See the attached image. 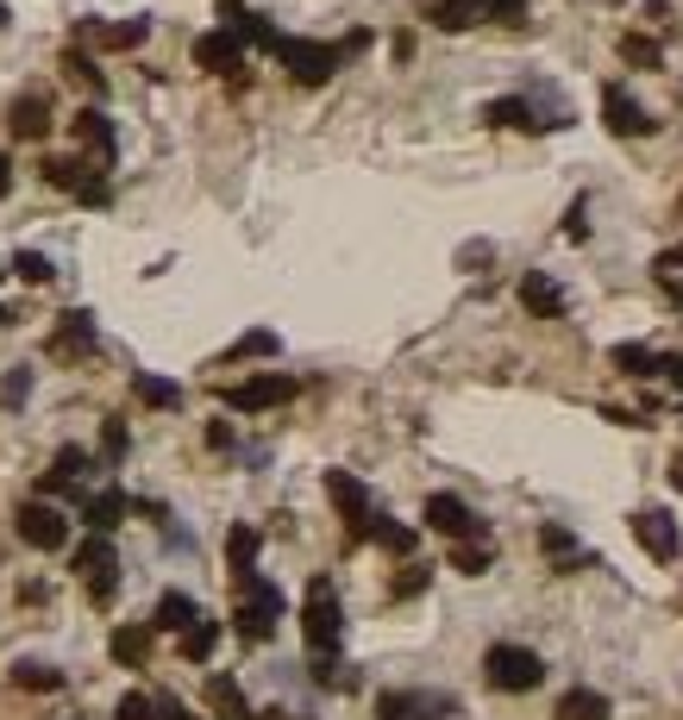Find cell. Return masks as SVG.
I'll list each match as a JSON object with an SVG mask.
<instances>
[{"label":"cell","mask_w":683,"mask_h":720,"mask_svg":"<svg viewBox=\"0 0 683 720\" xmlns=\"http://www.w3.org/2000/svg\"><path fill=\"white\" fill-rule=\"evenodd\" d=\"M301 640H308L313 658H339V640H345V608L332 595L327 577H313L308 595H301Z\"/></svg>","instance_id":"cell-1"},{"label":"cell","mask_w":683,"mask_h":720,"mask_svg":"<svg viewBox=\"0 0 683 720\" xmlns=\"http://www.w3.org/2000/svg\"><path fill=\"white\" fill-rule=\"evenodd\" d=\"M483 677L489 689H502V696H527L546 683V658L533 652V645H514V640H495L483 652Z\"/></svg>","instance_id":"cell-2"},{"label":"cell","mask_w":683,"mask_h":720,"mask_svg":"<svg viewBox=\"0 0 683 720\" xmlns=\"http://www.w3.org/2000/svg\"><path fill=\"white\" fill-rule=\"evenodd\" d=\"M282 69H289L301 88H320V82H332L339 76V44H313V39H276V51H270Z\"/></svg>","instance_id":"cell-3"},{"label":"cell","mask_w":683,"mask_h":720,"mask_svg":"<svg viewBox=\"0 0 683 720\" xmlns=\"http://www.w3.org/2000/svg\"><path fill=\"white\" fill-rule=\"evenodd\" d=\"M276 621H282V589L264 583V577H245V602H238V614H233L238 640L264 645L276 633Z\"/></svg>","instance_id":"cell-4"},{"label":"cell","mask_w":683,"mask_h":720,"mask_svg":"<svg viewBox=\"0 0 683 720\" xmlns=\"http://www.w3.org/2000/svg\"><path fill=\"white\" fill-rule=\"evenodd\" d=\"M301 395V383L295 376H245V383H233V389H220V401L233 413H264V408H282V401H295Z\"/></svg>","instance_id":"cell-5"},{"label":"cell","mask_w":683,"mask_h":720,"mask_svg":"<svg viewBox=\"0 0 683 720\" xmlns=\"http://www.w3.org/2000/svg\"><path fill=\"white\" fill-rule=\"evenodd\" d=\"M13 533H20L32 551H63L70 546V514L51 502H25L20 514H13Z\"/></svg>","instance_id":"cell-6"},{"label":"cell","mask_w":683,"mask_h":720,"mask_svg":"<svg viewBox=\"0 0 683 720\" xmlns=\"http://www.w3.org/2000/svg\"><path fill=\"white\" fill-rule=\"evenodd\" d=\"M327 502L339 507V520H345V533H352V539H364V533H371V488L357 483L352 470H327Z\"/></svg>","instance_id":"cell-7"},{"label":"cell","mask_w":683,"mask_h":720,"mask_svg":"<svg viewBox=\"0 0 683 720\" xmlns=\"http://www.w3.org/2000/svg\"><path fill=\"white\" fill-rule=\"evenodd\" d=\"M420 520H427L433 533H446V539H483V533H489V526L477 520V514H470L465 495H446V488H439V495H427Z\"/></svg>","instance_id":"cell-8"},{"label":"cell","mask_w":683,"mask_h":720,"mask_svg":"<svg viewBox=\"0 0 683 720\" xmlns=\"http://www.w3.org/2000/svg\"><path fill=\"white\" fill-rule=\"evenodd\" d=\"M633 539L645 546L652 565H677V551H683V533L664 507H640V514H633Z\"/></svg>","instance_id":"cell-9"},{"label":"cell","mask_w":683,"mask_h":720,"mask_svg":"<svg viewBox=\"0 0 683 720\" xmlns=\"http://www.w3.org/2000/svg\"><path fill=\"white\" fill-rule=\"evenodd\" d=\"M602 119H608V132H615V138H652V132H659V119L645 114L621 82H608V88H602Z\"/></svg>","instance_id":"cell-10"},{"label":"cell","mask_w":683,"mask_h":720,"mask_svg":"<svg viewBox=\"0 0 683 720\" xmlns=\"http://www.w3.org/2000/svg\"><path fill=\"white\" fill-rule=\"evenodd\" d=\"M100 345V332H95V313H57V332H51V357H88V351Z\"/></svg>","instance_id":"cell-11"},{"label":"cell","mask_w":683,"mask_h":720,"mask_svg":"<svg viewBox=\"0 0 683 720\" xmlns=\"http://www.w3.org/2000/svg\"><path fill=\"white\" fill-rule=\"evenodd\" d=\"M540 551L552 558V570H558V577H570L577 565H596V551L577 546V533H570V526H558V520L540 526Z\"/></svg>","instance_id":"cell-12"},{"label":"cell","mask_w":683,"mask_h":720,"mask_svg":"<svg viewBox=\"0 0 683 720\" xmlns=\"http://www.w3.org/2000/svg\"><path fill=\"white\" fill-rule=\"evenodd\" d=\"M521 308L533 313V320H565V289H558V282H552L546 270H527L521 276Z\"/></svg>","instance_id":"cell-13"},{"label":"cell","mask_w":683,"mask_h":720,"mask_svg":"<svg viewBox=\"0 0 683 720\" xmlns=\"http://www.w3.org/2000/svg\"><path fill=\"white\" fill-rule=\"evenodd\" d=\"M195 63L207 69V76H226V69L245 63V44H238L226 25H220V32H201V39H195Z\"/></svg>","instance_id":"cell-14"},{"label":"cell","mask_w":683,"mask_h":720,"mask_svg":"<svg viewBox=\"0 0 683 720\" xmlns=\"http://www.w3.org/2000/svg\"><path fill=\"white\" fill-rule=\"evenodd\" d=\"M483 119H489V126H502V132H552L546 119L533 114V100H527V95H502V100H489Z\"/></svg>","instance_id":"cell-15"},{"label":"cell","mask_w":683,"mask_h":720,"mask_svg":"<svg viewBox=\"0 0 683 720\" xmlns=\"http://www.w3.org/2000/svg\"><path fill=\"white\" fill-rule=\"evenodd\" d=\"M7 132L25 138V144H39V138L51 132V100H44V95H20L13 107H7Z\"/></svg>","instance_id":"cell-16"},{"label":"cell","mask_w":683,"mask_h":720,"mask_svg":"<svg viewBox=\"0 0 683 720\" xmlns=\"http://www.w3.org/2000/svg\"><path fill=\"white\" fill-rule=\"evenodd\" d=\"M257 551H264V533H257L252 520H233V526H226V565H233L238 583H245V577H257Z\"/></svg>","instance_id":"cell-17"},{"label":"cell","mask_w":683,"mask_h":720,"mask_svg":"<svg viewBox=\"0 0 683 720\" xmlns=\"http://www.w3.org/2000/svg\"><path fill=\"white\" fill-rule=\"evenodd\" d=\"M439 714H451V701H427L414 689H389L376 701V720H439Z\"/></svg>","instance_id":"cell-18"},{"label":"cell","mask_w":683,"mask_h":720,"mask_svg":"<svg viewBox=\"0 0 683 720\" xmlns=\"http://www.w3.org/2000/svg\"><path fill=\"white\" fill-rule=\"evenodd\" d=\"M201 621V608H195V595H182V589H170V595H157V608H151V633H182V626H195Z\"/></svg>","instance_id":"cell-19"},{"label":"cell","mask_w":683,"mask_h":720,"mask_svg":"<svg viewBox=\"0 0 683 720\" xmlns=\"http://www.w3.org/2000/svg\"><path fill=\"white\" fill-rule=\"evenodd\" d=\"M552 720H615V701L602 689H565L558 708H552Z\"/></svg>","instance_id":"cell-20"},{"label":"cell","mask_w":683,"mask_h":720,"mask_svg":"<svg viewBox=\"0 0 683 720\" xmlns=\"http://www.w3.org/2000/svg\"><path fill=\"white\" fill-rule=\"evenodd\" d=\"M88 464H95V458H88L82 445H63L57 458H51V470H44V495H63V488H76L82 476H88Z\"/></svg>","instance_id":"cell-21"},{"label":"cell","mask_w":683,"mask_h":720,"mask_svg":"<svg viewBox=\"0 0 683 720\" xmlns=\"http://www.w3.org/2000/svg\"><path fill=\"white\" fill-rule=\"evenodd\" d=\"M151 626L138 621V626H119L114 640H107V652H114V664H126V670H145V658H151Z\"/></svg>","instance_id":"cell-22"},{"label":"cell","mask_w":683,"mask_h":720,"mask_svg":"<svg viewBox=\"0 0 683 720\" xmlns=\"http://www.w3.org/2000/svg\"><path fill=\"white\" fill-rule=\"evenodd\" d=\"M76 577H119V558H114V539L107 533H95V539H82L76 546Z\"/></svg>","instance_id":"cell-23"},{"label":"cell","mask_w":683,"mask_h":720,"mask_svg":"<svg viewBox=\"0 0 683 720\" xmlns=\"http://www.w3.org/2000/svg\"><path fill=\"white\" fill-rule=\"evenodd\" d=\"M126 488H100V495H88V502H82V520L95 526V533H114L119 520H126Z\"/></svg>","instance_id":"cell-24"},{"label":"cell","mask_w":683,"mask_h":720,"mask_svg":"<svg viewBox=\"0 0 683 720\" xmlns=\"http://www.w3.org/2000/svg\"><path fill=\"white\" fill-rule=\"evenodd\" d=\"M70 126H76V138H82V144H88V151L100 157V163L114 157V119L100 114V107H82V114L70 119Z\"/></svg>","instance_id":"cell-25"},{"label":"cell","mask_w":683,"mask_h":720,"mask_svg":"<svg viewBox=\"0 0 683 720\" xmlns=\"http://www.w3.org/2000/svg\"><path fill=\"white\" fill-rule=\"evenodd\" d=\"M88 39H100L107 51H138L151 39V20H119V25H88Z\"/></svg>","instance_id":"cell-26"},{"label":"cell","mask_w":683,"mask_h":720,"mask_svg":"<svg viewBox=\"0 0 683 720\" xmlns=\"http://www.w3.org/2000/svg\"><path fill=\"white\" fill-rule=\"evenodd\" d=\"M177 645H182V658H189V664H207V658H214V645H220V621H195V626H182Z\"/></svg>","instance_id":"cell-27"},{"label":"cell","mask_w":683,"mask_h":720,"mask_svg":"<svg viewBox=\"0 0 683 720\" xmlns=\"http://www.w3.org/2000/svg\"><path fill=\"white\" fill-rule=\"evenodd\" d=\"M207 701H214V714H226V720H252V708H245V689H238L233 677H207Z\"/></svg>","instance_id":"cell-28"},{"label":"cell","mask_w":683,"mask_h":720,"mask_svg":"<svg viewBox=\"0 0 683 720\" xmlns=\"http://www.w3.org/2000/svg\"><path fill=\"white\" fill-rule=\"evenodd\" d=\"M364 539H376V546L395 551V558H408V551H414V526L389 520V514H371V533H364Z\"/></svg>","instance_id":"cell-29"},{"label":"cell","mask_w":683,"mask_h":720,"mask_svg":"<svg viewBox=\"0 0 683 720\" xmlns=\"http://www.w3.org/2000/svg\"><path fill=\"white\" fill-rule=\"evenodd\" d=\"M427 20L439 25V32H465V25H477V0H433Z\"/></svg>","instance_id":"cell-30"},{"label":"cell","mask_w":683,"mask_h":720,"mask_svg":"<svg viewBox=\"0 0 683 720\" xmlns=\"http://www.w3.org/2000/svg\"><path fill=\"white\" fill-rule=\"evenodd\" d=\"M132 395L145 401V408H182V389H177V383H163V376H145V370L132 376Z\"/></svg>","instance_id":"cell-31"},{"label":"cell","mask_w":683,"mask_h":720,"mask_svg":"<svg viewBox=\"0 0 683 720\" xmlns=\"http://www.w3.org/2000/svg\"><path fill=\"white\" fill-rule=\"evenodd\" d=\"M608 364L621 376H659V351H645V345H615L608 351Z\"/></svg>","instance_id":"cell-32"},{"label":"cell","mask_w":683,"mask_h":720,"mask_svg":"<svg viewBox=\"0 0 683 720\" xmlns=\"http://www.w3.org/2000/svg\"><path fill=\"white\" fill-rule=\"evenodd\" d=\"M44 182L63 189V195H76L82 182H88V163H82V157H51V163H44Z\"/></svg>","instance_id":"cell-33"},{"label":"cell","mask_w":683,"mask_h":720,"mask_svg":"<svg viewBox=\"0 0 683 720\" xmlns=\"http://www.w3.org/2000/svg\"><path fill=\"white\" fill-rule=\"evenodd\" d=\"M489 565H495V551H489L483 539H458V546H451V570H465V577H483Z\"/></svg>","instance_id":"cell-34"},{"label":"cell","mask_w":683,"mask_h":720,"mask_svg":"<svg viewBox=\"0 0 683 720\" xmlns=\"http://www.w3.org/2000/svg\"><path fill=\"white\" fill-rule=\"evenodd\" d=\"M13 683H20V689H39V696H51V689H63V670H51V664H39V658H25V664H13Z\"/></svg>","instance_id":"cell-35"},{"label":"cell","mask_w":683,"mask_h":720,"mask_svg":"<svg viewBox=\"0 0 683 720\" xmlns=\"http://www.w3.org/2000/svg\"><path fill=\"white\" fill-rule=\"evenodd\" d=\"M276 351H282V338H276V332H245V338H238L233 351H226V364H245V357H276Z\"/></svg>","instance_id":"cell-36"},{"label":"cell","mask_w":683,"mask_h":720,"mask_svg":"<svg viewBox=\"0 0 683 720\" xmlns=\"http://www.w3.org/2000/svg\"><path fill=\"white\" fill-rule=\"evenodd\" d=\"M126 445H132L126 420H119V413H107V420H100V458H107V464H119V458H126Z\"/></svg>","instance_id":"cell-37"},{"label":"cell","mask_w":683,"mask_h":720,"mask_svg":"<svg viewBox=\"0 0 683 720\" xmlns=\"http://www.w3.org/2000/svg\"><path fill=\"white\" fill-rule=\"evenodd\" d=\"M621 57H627V63H640V69H659L664 51H659L652 39H645V32H621Z\"/></svg>","instance_id":"cell-38"},{"label":"cell","mask_w":683,"mask_h":720,"mask_svg":"<svg viewBox=\"0 0 683 720\" xmlns=\"http://www.w3.org/2000/svg\"><path fill=\"white\" fill-rule=\"evenodd\" d=\"M63 69H70V82H82V88H107V76H100L95 69V57H88V51H63Z\"/></svg>","instance_id":"cell-39"},{"label":"cell","mask_w":683,"mask_h":720,"mask_svg":"<svg viewBox=\"0 0 683 720\" xmlns=\"http://www.w3.org/2000/svg\"><path fill=\"white\" fill-rule=\"evenodd\" d=\"M13 276L39 289V282H51V276H57V270H51V257H44V251H20V257H13Z\"/></svg>","instance_id":"cell-40"},{"label":"cell","mask_w":683,"mask_h":720,"mask_svg":"<svg viewBox=\"0 0 683 720\" xmlns=\"http://www.w3.org/2000/svg\"><path fill=\"white\" fill-rule=\"evenodd\" d=\"M0 401H7V408H25V401H32V370H7V383H0Z\"/></svg>","instance_id":"cell-41"},{"label":"cell","mask_w":683,"mask_h":720,"mask_svg":"<svg viewBox=\"0 0 683 720\" xmlns=\"http://www.w3.org/2000/svg\"><path fill=\"white\" fill-rule=\"evenodd\" d=\"M114 720H157V696H119V708H114Z\"/></svg>","instance_id":"cell-42"},{"label":"cell","mask_w":683,"mask_h":720,"mask_svg":"<svg viewBox=\"0 0 683 720\" xmlns=\"http://www.w3.org/2000/svg\"><path fill=\"white\" fill-rule=\"evenodd\" d=\"M477 13H489V20H502V25H521L527 0H477Z\"/></svg>","instance_id":"cell-43"},{"label":"cell","mask_w":683,"mask_h":720,"mask_svg":"<svg viewBox=\"0 0 683 720\" xmlns=\"http://www.w3.org/2000/svg\"><path fill=\"white\" fill-rule=\"evenodd\" d=\"M589 201L584 195H577V201H570V207H565V238H570V245H584V238H589Z\"/></svg>","instance_id":"cell-44"},{"label":"cell","mask_w":683,"mask_h":720,"mask_svg":"<svg viewBox=\"0 0 683 720\" xmlns=\"http://www.w3.org/2000/svg\"><path fill=\"white\" fill-rule=\"evenodd\" d=\"M76 201H82V207H107V201H114V189H107L100 175H88V182L76 189Z\"/></svg>","instance_id":"cell-45"},{"label":"cell","mask_w":683,"mask_h":720,"mask_svg":"<svg viewBox=\"0 0 683 720\" xmlns=\"http://www.w3.org/2000/svg\"><path fill=\"white\" fill-rule=\"evenodd\" d=\"M420 589H427V570L420 565H408L402 577H395V595H420Z\"/></svg>","instance_id":"cell-46"},{"label":"cell","mask_w":683,"mask_h":720,"mask_svg":"<svg viewBox=\"0 0 683 720\" xmlns=\"http://www.w3.org/2000/svg\"><path fill=\"white\" fill-rule=\"evenodd\" d=\"M652 270H659V276L683 270V245H671V251H659V257H652Z\"/></svg>","instance_id":"cell-47"},{"label":"cell","mask_w":683,"mask_h":720,"mask_svg":"<svg viewBox=\"0 0 683 720\" xmlns=\"http://www.w3.org/2000/svg\"><path fill=\"white\" fill-rule=\"evenodd\" d=\"M659 376H671V389L683 395V351H677V357H659Z\"/></svg>","instance_id":"cell-48"},{"label":"cell","mask_w":683,"mask_h":720,"mask_svg":"<svg viewBox=\"0 0 683 720\" xmlns=\"http://www.w3.org/2000/svg\"><path fill=\"white\" fill-rule=\"evenodd\" d=\"M207 445H214V451H233V427H226V420H214V427H207Z\"/></svg>","instance_id":"cell-49"},{"label":"cell","mask_w":683,"mask_h":720,"mask_svg":"<svg viewBox=\"0 0 683 720\" xmlns=\"http://www.w3.org/2000/svg\"><path fill=\"white\" fill-rule=\"evenodd\" d=\"M13 195V163H7V151H0V201Z\"/></svg>","instance_id":"cell-50"},{"label":"cell","mask_w":683,"mask_h":720,"mask_svg":"<svg viewBox=\"0 0 683 720\" xmlns=\"http://www.w3.org/2000/svg\"><path fill=\"white\" fill-rule=\"evenodd\" d=\"M664 476H671V488H683V464H671V470H664Z\"/></svg>","instance_id":"cell-51"},{"label":"cell","mask_w":683,"mask_h":720,"mask_svg":"<svg viewBox=\"0 0 683 720\" xmlns=\"http://www.w3.org/2000/svg\"><path fill=\"white\" fill-rule=\"evenodd\" d=\"M0 25H7V7H0Z\"/></svg>","instance_id":"cell-52"},{"label":"cell","mask_w":683,"mask_h":720,"mask_svg":"<svg viewBox=\"0 0 683 720\" xmlns=\"http://www.w3.org/2000/svg\"><path fill=\"white\" fill-rule=\"evenodd\" d=\"M189 720H195V714H189Z\"/></svg>","instance_id":"cell-53"},{"label":"cell","mask_w":683,"mask_h":720,"mask_svg":"<svg viewBox=\"0 0 683 720\" xmlns=\"http://www.w3.org/2000/svg\"><path fill=\"white\" fill-rule=\"evenodd\" d=\"M0 276H7V270H0Z\"/></svg>","instance_id":"cell-54"}]
</instances>
